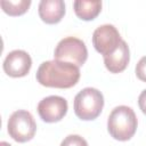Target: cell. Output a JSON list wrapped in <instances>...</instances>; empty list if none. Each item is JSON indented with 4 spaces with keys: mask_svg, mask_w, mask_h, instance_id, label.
<instances>
[{
    "mask_svg": "<svg viewBox=\"0 0 146 146\" xmlns=\"http://www.w3.org/2000/svg\"><path fill=\"white\" fill-rule=\"evenodd\" d=\"M79 79L80 68L78 66L57 59L43 62L36 71V81L48 88H72Z\"/></svg>",
    "mask_w": 146,
    "mask_h": 146,
    "instance_id": "6da1fadb",
    "label": "cell"
},
{
    "mask_svg": "<svg viewBox=\"0 0 146 146\" xmlns=\"http://www.w3.org/2000/svg\"><path fill=\"white\" fill-rule=\"evenodd\" d=\"M137 124V116L133 110L129 106L121 105L111 112L107 120V130L114 139L125 141L133 137Z\"/></svg>",
    "mask_w": 146,
    "mask_h": 146,
    "instance_id": "7a4b0ae2",
    "label": "cell"
},
{
    "mask_svg": "<svg viewBox=\"0 0 146 146\" xmlns=\"http://www.w3.org/2000/svg\"><path fill=\"white\" fill-rule=\"evenodd\" d=\"M104 107V96L96 88H84L74 98V113L83 121L95 120Z\"/></svg>",
    "mask_w": 146,
    "mask_h": 146,
    "instance_id": "3957f363",
    "label": "cell"
},
{
    "mask_svg": "<svg viewBox=\"0 0 146 146\" xmlns=\"http://www.w3.org/2000/svg\"><path fill=\"white\" fill-rule=\"evenodd\" d=\"M54 57L57 60L71 63L78 67L82 66L88 58V50L86 43L74 36L62 39L56 46Z\"/></svg>",
    "mask_w": 146,
    "mask_h": 146,
    "instance_id": "277c9868",
    "label": "cell"
},
{
    "mask_svg": "<svg viewBox=\"0 0 146 146\" xmlns=\"http://www.w3.org/2000/svg\"><path fill=\"white\" fill-rule=\"evenodd\" d=\"M8 133L18 143H25L31 140L36 131V123L32 114L24 110L14 112L8 120Z\"/></svg>",
    "mask_w": 146,
    "mask_h": 146,
    "instance_id": "5b68a950",
    "label": "cell"
},
{
    "mask_svg": "<svg viewBox=\"0 0 146 146\" xmlns=\"http://www.w3.org/2000/svg\"><path fill=\"white\" fill-rule=\"evenodd\" d=\"M121 41L122 39L119 31L114 25L111 24L98 26L92 34V44L95 49L103 56H107L114 52Z\"/></svg>",
    "mask_w": 146,
    "mask_h": 146,
    "instance_id": "8992f818",
    "label": "cell"
},
{
    "mask_svg": "<svg viewBox=\"0 0 146 146\" xmlns=\"http://www.w3.org/2000/svg\"><path fill=\"white\" fill-rule=\"evenodd\" d=\"M67 102L60 96H48L38 104V113L42 121L54 123L60 121L67 113Z\"/></svg>",
    "mask_w": 146,
    "mask_h": 146,
    "instance_id": "52a82bcc",
    "label": "cell"
},
{
    "mask_svg": "<svg viewBox=\"0 0 146 146\" xmlns=\"http://www.w3.org/2000/svg\"><path fill=\"white\" fill-rule=\"evenodd\" d=\"M31 66L32 59L24 50H13L3 60V71L11 78L25 76L30 72Z\"/></svg>",
    "mask_w": 146,
    "mask_h": 146,
    "instance_id": "ba28073f",
    "label": "cell"
},
{
    "mask_svg": "<svg viewBox=\"0 0 146 146\" xmlns=\"http://www.w3.org/2000/svg\"><path fill=\"white\" fill-rule=\"evenodd\" d=\"M129 60H130V51L124 40L120 42L117 49L114 52L104 56L105 66L111 73H121L122 71H124L129 64Z\"/></svg>",
    "mask_w": 146,
    "mask_h": 146,
    "instance_id": "9c48e42d",
    "label": "cell"
},
{
    "mask_svg": "<svg viewBox=\"0 0 146 146\" xmlns=\"http://www.w3.org/2000/svg\"><path fill=\"white\" fill-rule=\"evenodd\" d=\"M65 15L63 0H42L39 3V16L47 24H57Z\"/></svg>",
    "mask_w": 146,
    "mask_h": 146,
    "instance_id": "30bf717a",
    "label": "cell"
},
{
    "mask_svg": "<svg viewBox=\"0 0 146 146\" xmlns=\"http://www.w3.org/2000/svg\"><path fill=\"white\" fill-rule=\"evenodd\" d=\"M75 15L82 21L95 19L102 10V1H74Z\"/></svg>",
    "mask_w": 146,
    "mask_h": 146,
    "instance_id": "8fae6325",
    "label": "cell"
},
{
    "mask_svg": "<svg viewBox=\"0 0 146 146\" xmlns=\"http://www.w3.org/2000/svg\"><path fill=\"white\" fill-rule=\"evenodd\" d=\"M0 6L2 10L9 16H21L27 11L31 6V0H18V1H7L1 0Z\"/></svg>",
    "mask_w": 146,
    "mask_h": 146,
    "instance_id": "7c38bea8",
    "label": "cell"
},
{
    "mask_svg": "<svg viewBox=\"0 0 146 146\" xmlns=\"http://www.w3.org/2000/svg\"><path fill=\"white\" fill-rule=\"evenodd\" d=\"M60 146H88V143L79 135H68L60 143Z\"/></svg>",
    "mask_w": 146,
    "mask_h": 146,
    "instance_id": "4fadbf2b",
    "label": "cell"
},
{
    "mask_svg": "<svg viewBox=\"0 0 146 146\" xmlns=\"http://www.w3.org/2000/svg\"><path fill=\"white\" fill-rule=\"evenodd\" d=\"M136 75L140 81L146 82V56L141 57L136 65Z\"/></svg>",
    "mask_w": 146,
    "mask_h": 146,
    "instance_id": "5bb4252c",
    "label": "cell"
},
{
    "mask_svg": "<svg viewBox=\"0 0 146 146\" xmlns=\"http://www.w3.org/2000/svg\"><path fill=\"white\" fill-rule=\"evenodd\" d=\"M138 105L139 108L141 110V112L146 115V89L144 91H141V94L138 97Z\"/></svg>",
    "mask_w": 146,
    "mask_h": 146,
    "instance_id": "9a60e30c",
    "label": "cell"
},
{
    "mask_svg": "<svg viewBox=\"0 0 146 146\" xmlns=\"http://www.w3.org/2000/svg\"><path fill=\"white\" fill-rule=\"evenodd\" d=\"M0 146H11V145L8 144L7 141H1V143H0Z\"/></svg>",
    "mask_w": 146,
    "mask_h": 146,
    "instance_id": "2e32d148",
    "label": "cell"
}]
</instances>
